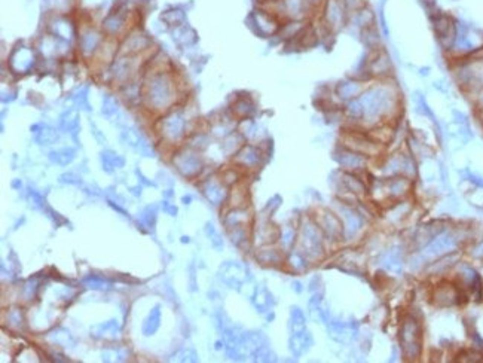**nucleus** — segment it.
I'll return each instance as SVG.
<instances>
[{"mask_svg": "<svg viewBox=\"0 0 483 363\" xmlns=\"http://www.w3.org/2000/svg\"><path fill=\"white\" fill-rule=\"evenodd\" d=\"M220 277L223 283H226L229 287L241 289L244 280H245V270L242 265L237 262H226L220 268Z\"/></svg>", "mask_w": 483, "mask_h": 363, "instance_id": "nucleus-6", "label": "nucleus"}, {"mask_svg": "<svg viewBox=\"0 0 483 363\" xmlns=\"http://www.w3.org/2000/svg\"><path fill=\"white\" fill-rule=\"evenodd\" d=\"M281 241H283V247L288 249L294 243V231L293 229H285L281 235Z\"/></svg>", "mask_w": 483, "mask_h": 363, "instance_id": "nucleus-29", "label": "nucleus"}, {"mask_svg": "<svg viewBox=\"0 0 483 363\" xmlns=\"http://www.w3.org/2000/svg\"><path fill=\"white\" fill-rule=\"evenodd\" d=\"M382 267L387 270V271H391V272H395V274H400L401 270H403V259H401V253L398 249H390L385 255L382 256V261H381Z\"/></svg>", "mask_w": 483, "mask_h": 363, "instance_id": "nucleus-10", "label": "nucleus"}, {"mask_svg": "<svg viewBox=\"0 0 483 363\" xmlns=\"http://www.w3.org/2000/svg\"><path fill=\"white\" fill-rule=\"evenodd\" d=\"M260 159H262V154H260L254 146H245L238 154V161L245 167H256L260 164Z\"/></svg>", "mask_w": 483, "mask_h": 363, "instance_id": "nucleus-17", "label": "nucleus"}, {"mask_svg": "<svg viewBox=\"0 0 483 363\" xmlns=\"http://www.w3.org/2000/svg\"><path fill=\"white\" fill-rule=\"evenodd\" d=\"M436 299L440 305H452L457 301V292L449 286L440 287L436 292Z\"/></svg>", "mask_w": 483, "mask_h": 363, "instance_id": "nucleus-20", "label": "nucleus"}, {"mask_svg": "<svg viewBox=\"0 0 483 363\" xmlns=\"http://www.w3.org/2000/svg\"><path fill=\"white\" fill-rule=\"evenodd\" d=\"M159 328V308L156 307L151 316L147 317V320L144 321V326H143V332L146 335H152L156 329Z\"/></svg>", "mask_w": 483, "mask_h": 363, "instance_id": "nucleus-24", "label": "nucleus"}, {"mask_svg": "<svg viewBox=\"0 0 483 363\" xmlns=\"http://www.w3.org/2000/svg\"><path fill=\"white\" fill-rule=\"evenodd\" d=\"M177 165L183 174H194L199 170V161L194 155H184L181 159H177Z\"/></svg>", "mask_w": 483, "mask_h": 363, "instance_id": "nucleus-18", "label": "nucleus"}, {"mask_svg": "<svg viewBox=\"0 0 483 363\" xmlns=\"http://www.w3.org/2000/svg\"><path fill=\"white\" fill-rule=\"evenodd\" d=\"M382 185L387 197L391 200H397L407 194L409 188H411V182H409V177L404 176H393L391 179L385 180Z\"/></svg>", "mask_w": 483, "mask_h": 363, "instance_id": "nucleus-8", "label": "nucleus"}, {"mask_svg": "<svg viewBox=\"0 0 483 363\" xmlns=\"http://www.w3.org/2000/svg\"><path fill=\"white\" fill-rule=\"evenodd\" d=\"M395 107V92L390 87H372L348 104V115L364 124H376Z\"/></svg>", "mask_w": 483, "mask_h": 363, "instance_id": "nucleus-1", "label": "nucleus"}, {"mask_svg": "<svg viewBox=\"0 0 483 363\" xmlns=\"http://www.w3.org/2000/svg\"><path fill=\"white\" fill-rule=\"evenodd\" d=\"M103 112L104 115L110 116L111 113H115L116 112V103L113 98H110V97H106L104 103H103Z\"/></svg>", "mask_w": 483, "mask_h": 363, "instance_id": "nucleus-28", "label": "nucleus"}, {"mask_svg": "<svg viewBox=\"0 0 483 363\" xmlns=\"http://www.w3.org/2000/svg\"><path fill=\"white\" fill-rule=\"evenodd\" d=\"M400 345L403 354L415 360L421 354V328L414 317L404 318L400 328Z\"/></svg>", "mask_w": 483, "mask_h": 363, "instance_id": "nucleus-2", "label": "nucleus"}, {"mask_svg": "<svg viewBox=\"0 0 483 363\" xmlns=\"http://www.w3.org/2000/svg\"><path fill=\"white\" fill-rule=\"evenodd\" d=\"M36 140L39 141L41 144H51L57 140V134H55V131H52L49 128H45V130L41 131V134H37Z\"/></svg>", "mask_w": 483, "mask_h": 363, "instance_id": "nucleus-27", "label": "nucleus"}, {"mask_svg": "<svg viewBox=\"0 0 483 363\" xmlns=\"http://www.w3.org/2000/svg\"><path fill=\"white\" fill-rule=\"evenodd\" d=\"M358 2H360V0H345V3H347L350 8H355V6L358 5Z\"/></svg>", "mask_w": 483, "mask_h": 363, "instance_id": "nucleus-33", "label": "nucleus"}, {"mask_svg": "<svg viewBox=\"0 0 483 363\" xmlns=\"http://www.w3.org/2000/svg\"><path fill=\"white\" fill-rule=\"evenodd\" d=\"M390 68H391V61L388 58L387 54H378L373 60L370 61L369 64V71L372 75H378V76H382V75H387L390 73Z\"/></svg>", "mask_w": 483, "mask_h": 363, "instance_id": "nucleus-14", "label": "nucleus"}, {"mask_svg": "<svg viewBox=\"0 0 483 363\" xmlns=\"http://www.w3.org/2000/svg\"><path fill=\"white\" fill-rule=\"evenodd\" d=\"M291 264L294 265V268H305L307 267L305 259L301 255H293L291 256Z\"/></svg>", "mask_w": 483, "mask_h": 363, "instance_id": "nucleus-31", "label": "nucleus"}, {"mask_svg": "<svg viewBox=\"0 0 483 363\" xmlns=\"http://www.w3.org/2000/svg\"><path fill=\"white\" fill-rule=\"evenodd\" d=\"M97 44V36L95 34H87L85 38H84V49H92Z\"/></svg>", "mask_w": 483, "mask_h": 363, "instance_id": "nucleus-30", "label": "nucleus"}, {"mask_svg": "<svg viewBox=\"0 0 483 363\" xmlns=\"http://www.w3.org/2000/svg\"><path fill=\"white\" fill-rule=\"evenodd\" d=\"M253 304L260 313H265L272 307L274 296L269 294V290L266 287H257L253 295Z\"/></svg>", "mask_w": 483, "mask_h": 363, "instance_id": "nucleus-11", "label": "nucleus"}, {"mask_svg": "<svg viewBox=\"0 0 483 363\" xmlns=\"http://www.w3.org/2000/svg\"><path fill=\"white\" fill-rule=\"evenodd\" d=\"M458 246V238L449 231H440L437 235H434L424 247L422 256L424 258H440L444 256L446 253L455 250Z\"/></svg>", "mask_w": 483, "mask_h": 363, "instance_id": "nucleus-3", "label": "nucleus"}, {"mask_svg": "<svg viewBox=\"0 0 483 363\" xmlns=\"http://www.w3.org/2000/svg\"><path fill=\"white\" fill-rule=\"evenodd\" d=\"M151 97L154 103H164L168 97V85L162 79H156L151 87Z\"/></svg>", "mask_w": 483, "mask_h": 363, "instance_id": "nucleus-19", "label": "nucleus"}, {"mask_svg": "<svg viewBox=\"0 0 483 363\" xmlns=\"http://www.w3.org/2000/svg\"><path fill=\"white\" fill-rule=\"evenodd\" d=\"M321 225H323L324 232L331 240H338V238L344 237V225L333 213H324Z\"/></svg>", "mask_w": 483, "mask_h": 363, "instance_id": "nucleus-9", "label": "nucleus"}, {"mask_svg": "<svg viewBox=\"0 0 483 363\" xmlns=\"http://www.w3.org/2000/svg\"><path fill=\"white\" fill-rule=\"evenodd\" d=\"M290 334L291 337H297V335H301L307 331V326H305V316L304 313L294 307L291 308V313H290Z\"/></svg>", "mask_w": 483, "mask_h": 363, "instance_id": "nucleus-13", "label": "nucleus"}, {"mask_svg": "<svg viewBox=\"0 0 483 363\" xmlns=\"http://www.w3.org/2000/svg\"><path fill=\"white\" fill-rule=\"evenodd\" d=\"M327 18L331 24L334 25H339L342 23V18H344V9L342 6L339 5L338 0H331L330 5H329V9H327Z\"/></svg>", "mask_w": 483, "mask_h": 363, "instance_id": "nucleus-21", "label": "nucleus"}, {"mask_svg": "<svg viewBox=\"0 0 483 363\" xmlns=\"http://www.w3.org/2000/svg\"><path fill=\"white\" fill-rule=\"evenodd\" d=\"M61 127L68 133L76 130L78 128V115L74 112H67V115H64L61 119Z\"/></svg>", "mask_w": 483, "mask_h": 363, "instance_id": "nucleus-26", "label": "nucleus"}, {"mask_svg": "<svg viewBox=\"0 0 483 363\" xmlns=\"http://www.w3.org/2000/svg\"><path fill=\"white\" fill-rule=\"evenodd\" d=\"M101 162H103V165L107 171H111L113 168H119V167L124 165V159L119 155L113 154V152L101 154Z\"/></svg>", "mask_w": 483, "mask_h": 363, "instance_id": "nucleus-22", "label": "nucleus"}, {"mask_svg": "<svg viewBox=\"0 0 483 363\" xmlns=\"http://www.w3.org/2000/svg\"><path fill=\"white\" fill-rule=\"evenodd\" d=\"M183 130V121L178 116H171L167 122H165V131L170 137H177L181 134Z\"/></svg>", "mask_w": 483, "mask_h": 363, "instance_id": "nucleus-25", "label": "nucleus"}, {"mask_svg": "<svg viewBox=\"0 0 483 363\" xmlns=\"http://www.w3.org/2000/svg\"><path fill=\"white\" fill-rule=\"evenodd\" d=\"M74 158V151L70 149V148H63V149H58L55 152L51 154V159L60 165H67L73 161Z\"/></svg>", "mask_w": 483, "mask_h": 363, "instance_id": "nucleus-23", "label": "nucleus"}, {"mask_svg": "<svg viewBox=\"0 0 483 363\" xmlns=\"http://www.w3.org/2000/svg\"><path fill=\"white\" fill-rule=\"evenodd\" d=\"M204 194L208 198V201L214 205L221 204L226 198L225 188H223L220 183H217V182H208V183L205 185V188H204Z\"/></svg>", "mask_w": 483, "mask_h": 363, "instance_id": "nucleus-12", "label": "nucleus"}, {"mask_svg": "<svg viewBox=\"0 0 483 363\" xmlns=\"http://www.w3.org/2000/svg\"><path fill=\"white\" fill-rule=\"evenodd\" d=\"M342 185L345 189L354 195H363L366 192V185L354 174V173H345L342 176Z\"/></svg>", "mask_w": 483, "mask_h": 363, "instance_id": "nucleus-16", "label": "nucleus"}, {"mask_svg": "<svg viewBox=\"0 0 483 363\" xmlns=\"http://www.w3.org/2000/svg\"><path fill=\"white\" fill-rule=\"evenodd\" d=\"M302 249L309 258H318L323 251V240L318 228L312 224H307L302 231Z\"/></svg>", "mask_w": 483, "mask_h": 363, "instance_id": "nucleus-4", "label": "nucleus"}, {"mask_svg": "<svg viewBox=\"0 0 483 363\" xmlns=\"http://www.w3.org/2000/svg\"><path fill=\"white\" fill-rule=\"evenodd\" d=\"M361 94V84L357 81H345L338 87V95L342 100H354Z\"/></svg>", "mask_w": 483, "mask_h": 363, "instance_id": "nucleus-15", "label": "nucleus"}, {"mask_svg": "<svg viewBox=\"0 0 483 363\" xmlns=\"http://www.w3.org/2000/svg\"><path fill=\"white\" fill-rule=\"evenodd\" d=\"M338 162L341 164V167H344L348 171H360L366 168L367 159L363 154L354 151V149H342L338 157H336Z\"/></svg>", "mask_w": 483, "mask_h": 363, "instance_id": "nucleus-7", "label": "nucleus"}, {"mask_svg": "<svg viewBox=\"0 0 483 363\" xmlns=\"http://www.w3.org/2000/svg\"><path fill=\"white\" fill-rule=\"evenodd\" d=\"M341 213H342V221H344L342 222V225H344V238H347V240L355 238L364 227L363 216L355 208L347 207V205H342Z\"/></svg>", "mask_w": 483, "mask_h": 363, "instance_id": "nucleus-5", "label": "nucleus"}, {"mask_svg": "<svg viewBox=\"0 0 483 363\" xmlns=\"http://www.w3.org/2000/svg\"><path fill=\"white\" fill-rule=\"evenodd\" d=\"M473 255L476 256V258H483V241L474 249V251H473Z\"/></svg>", "mask_w": 483, "mask_h": 363, "instance_id": "nucleus-32", "label": "nucleus"}]
</instances>
